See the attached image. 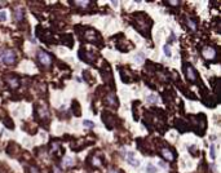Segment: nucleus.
Segmentation results:
<instances>
[{
    "label": "nucleus",
    "mask_w": 221,
    "mask_h": 173,
    "mask_svg": "<svg viewBox=\"0 0 221 173\" xmlns=\"http://www.w3.org/2000/svg\"><path fill=\"white\" fill-rule=\"evenodd\" d=\"M135 61H136L137 63H142V62H144V54H142V53L137 54V56H136V58H135Z\"/></svg>",
    "instance_id": "27"
},
{
    "label": "nucleus",
    "mask_w": 221,
    "mask_h": 173,
    "mask_svg": "<svg viewBox=\"0 0 221 173\" xmlns=\"http://www.w3.org/2000/svg\"><path fill=\"white\" fill-rule=\"evenodd\" d=\"M101 75H102L104 80H105L107 84H110V85L114 84V82H112V74H111V70H110V66H109V65L105 63V66L102 67V69H101Z\"/></svg>",
    "instance_id": "11"
},
{
    "label": "nucleus",
    "mask_w": 221,
    "mask_h": 173,
    "mask_svg": "<svg viewBox=\"0 0 221 173\" xmlns=\"http://www.w3.org/2000/svg\"><path fill=\"white\" fill-rule=\"evenodd\" d=\"M4 4H5L4 2H0V5H4Z\"/></svg>",
    "instance_id": "35"
},
{
    "label": "nucleus",
    "mask_w": 221,
    "mask_h": 173,
    "mask_svg": "<svg viewBox=\"0 0 221 173\" xmlns=\"http://www.w3.org/2000/svg\"><path fill=\"white\" fill-rule=\"evenodd\" d=\"M191 123L194 124V131L199 136H203L204 131H206V125H207V121H206V116L203 114H199L197 116H190Z\"/></svg>",
    "instance_id": "2"
},
{
    "label": "nucleus",
    "mask_w": 221,
    "mask_h": 173,
    "mask_svg": "<svg viewBox=\"0 0 221 173\" xmlns=\"http://www.w3.org/2000/svg\"><path fill=\"white\" fill-rule=\"evenodd\" d=\"M29 172H30V173H40V171H39V168H37V167H30Z\"/></svg>",
    "instance_id": "30"
},
{
    "label": "nucleus",
    "mask_w": 221,
    "mask_h": 173,
    "mask_svg": "<svg viewBox=\"0 0 221 173\" xmlns=\"http://www.w3.org/2000/svg\"><path fill=\"white\" fill-rule=\"evenodd\" d=\"M102 119H104L105 125L109 128V129H112V128L116 125L118 118H116L115 115H112L111 113H104V114H102Z\"/></svg>",
    "instance_id": "9"
},
{
    "label": "nucleus",
    "mask_w": 221,
    "mask_h": 173,
    "mask_svg": "<svg viewBox=\"0 0 221 173\" xmlns=\"http://www.w3.org/2000/svg\"><path fill=\"white\" fill-rule=\"evenodd\" d=\"M89 4H91V2H74V5H77L80 9H87Z\"/></svg>",
    "instance_id": "21"
},
{
    "label": "nucleus",
    "mask_w": 221,
    "mask_h": 173,
    "mask_svg": "<svg viewBox=\"0 0 221 173\" xmlns=\"http://www.w3.org/2000/svg\"><path fill=\"white\" fill-rule=\"evenodd\" d=\"M5 83L9 85L10 89H17L20 87V79H18L16 75H5Z\"/></svg>",
    "instance_id": "13"
},
{
    "label": "nucleus",
    "mask_w": 221,
    "mask_h": 173,
    "mask_svg": "<svg viewBox=\"0 0 221 173\" xmlns=\"http://www.w3.org/2000/svg\"><path fill=\"white\" fill-rule=\"evenodd\" d=\"M37 61H39V63L44 67H49L52 65V57H50V54H48L44 51L37 52Z\"/></svg>",
    "instance_id": "8"
},
{
    "label": "nucleus",
    "mask_w": 221,
    "mask_h": 173,
    "mask_svg": "<svg viewBox=\"0 0 221 173\" xmlns=\"http://www.w3.org/2000/svg\"><path fill=\"white\" fill-rule=\"evenodd\" d=\"M210 155L212 159H216V147H215V145H211L210 147Z\"/></svg>",
    "instance_id": "25"
},
{
    "label": "nucleus",
    "mask_w": 221,
    "mask_h": 173,
    "mask_svg": "<svg viewBox=\"0 0 221 173\" xmlns=\"http://www.w3.org/2000/svg\"><path fill=\"white\" fill-rule=\"evenodd\" d=\"M160 155L167 160V162H173L176 158V154L172 149H168V147H162L160 149Z\"/></svg>",
    "instance_id": "15"
},
{
    "label": "nucleus",
    "mask_w": 221,
    "mask_h": 173,
    "mask_svg": "<svg viewBox=\"0 0 221 173\" xmlns=\"http://www.w3.org/2000/svg\"><path fill=\"white\" fill-rule=\"evenodd\" d=\"M73 107H74V109H77V110H74V114L79 116V115L81 114V113H80V107H79V103L74 101V102H73Z\"/></svg>",
    "instance_id": "24"
},
{
    "label": "nucleus",
    "mask_w": 221,
    "mask_h": 173,
    "mask_svg": "<svg viewBox=\"0 0 221 173\" xmlns=\"http://www.w3.org/2000/svg\"><path fill=\"white\" fill-rule=\"evenodd\" d=\"M146 171H148L149 173H156V168H155V167H154L153 164H148Z\"/></svg>",
    "instance_id": "26"
},
{
    "label": "nucleus",
    "mask_w": 221,
    "mask_h": 173,
    "mask_svg": "<svg viewBox=\"0 0 221 173\" xmlns=\"http://www.w3.org/2000/svg\"><path fill=\"white\" fill-rule=\"evenodd\" d=\"M120 78H122V80L124 83H131V82H133V80L136 79L135 74L132 72L131 70L125 69V67H122L120 69Z\"/></svg>",
    "instance_id": "12"
},
{
    "label": "nucleus",
    "mask_w": 221,
    "mask_h": 173,
    "mask_svg": "<svg viewBox=\"0 0 221 173\" xmlns=\"http://www.w3.org/2000/svg\"><path fill=\"white\" fill-rule=\"evenodd\" d=\"M133 20L136 21V30H138V31H140L141 34H144L145 36H148V34L150 33L151 21H150L144 13L135 14V16H133Z\"/></svg>",
    "instance_id": "1"
},
{
    "label": "nucleus",
    "mask_w": 221,
    "mask_h": 173,
    "mask_svg": "<svg viewBox=\"0 0 221 173\" xmlns=\"http://www.w3.org/2000/svg\"><path fill=\"white\" fill-rule=\"evenodd\" d=\"M52 173H62V172H61V169L58 168V167H53V168H52Z\"/></svg>",
    "instance_id": "33"
},
{
    "label": "nucleus",
    "mask_w": 221,
    "mask_h": 173,
    "mask_svg": "<svg viewBox=\"0 0 221 173\" xmlns=\"http://www.w3.org/2000/svg\"><path fill=\"white\" fill-rule=\"evenodd\" d=\"M0 61L5 65H13L17 61V56L12 49H5V51H2V53H0Z\"/></svg>",
    "instance_id": "3"
},
{
    "label": "nucleus",
    "mask_w": 221,
    "mask_h": 173,
    "mask_svg": "<svg viewBox=\"0 0 221 173\" xmlns=\"http://www.w3.org/2000/svg\"><path fill=\"white\" fill-rule=\"evenodd\" d=\"M202 56L206 61H216L217 58V51L213 47H204L202 49Z\"/></svg>",
    "instance_id": "6"
},
{
    "label": "nucleus",
    "mask_w": 221,
    "mask_h": 173,
    "mask_svg": "<svg viewBox=\"0 0 221 173\" xmlns=\"http://www.w3.org/2000/svg\"><path fill=\"white\" fill-rule=\"evenodd\" d=\"M176 127L180 129V132H186L187 129H189V125L185 123V120H182V119L176 120Z\"/></svg>",
    "instance_id": "19"
},
{
    "label": "nucleus",
    "mask_w": 221,
    "mask_h": 173,
    "mask_svg": "<svg viewBox=\"0 0 221 173\" xmlns=\"http://www.w3.org/2000/svg\"><path fill=\"white\" fill-rule=\"evenodd\" d=\"M83 124H84V127H87V128H93V127H94V124H93L92 121H89V120H84Z\"/></svg>",
    "instance_id": "31"
},
{
    "label": "nucleus",
    "mask_w": 221,
    "mask_h": 173,
    "mask_svg": "<svg viewBox=\"0 0 221 173\" xmlns=\"http://www.w3.org/2000/svg\"><path fill=\"white\" fill-rule=\"evenodd\" d=\"M88 162H89V164L92 167H101L102 165V159H101V155L97 154V152L92 154V155L89 156V159H88Z\"/></svg>",
    "instance_id": "16"
},
{
    "label": "nucleus",
    "mask_w": 221,
    "mask_h": 173,
    "mask_svg": "<svg viewBox=\"0 0 221 173\" xmlns=\"http://www.w3.org/2000/svg\"><path fill=\"white\" fill-rule=\"evenodd\" d=\"M104 102H105V105H107V106H110V107H118L119 106L116 96H115V93H112V92H111V93H107L105 96Z\"/></svg>",
    "instance_id": "14"
},
{
    "label": "nucleus",
    "mask_w": 221,
    "mask_h": 173,
    "mask_svg": "<svg viewBox=\"0 0 221 173\" xmlns=\"http://www.w3.org/2000/svg\"><path fill=\"white\" fill-rule=\"evenodd\" d=\"M83 38H84L87 41L94 43V44H97V43L100 44V43H101L100 34L96 31V30H93V29H85L84 33H83Z\"/></svg>",
    "instance_id": "4"
},
{
    "label": "nucleus",
    "mask_w": 221,
    "mask_h": 173,
    "mask_svg": "<svg viewBox=\"0 0 221 173\" xmlns=\"http://www.w3.org/2000/svg\"><path fill=\"white\" fill-rule=\"evenodd\" d=\"M168 5H172V7H177V5H180V2H177V0H169V2H167Z\"/></svg>",
    "instance_id": "29"
},
{
    "label": "nucleus",
    "mask_w": 221,
    "mask_h": 173,
    "mask_svg": "<svg viewBox=\"0 0 221 173\" xmlns=\"http://www.w3.org/2000/svg\"><path fill=\"white\" fill-rule=\"evenodd\" d=\"M35 116L39 120H48L49 119V111H48L47 106H44V105H37L35 107Z\"/></svg>",
    "instance_id": "7"
},
{
    "label": "nucleus",
    "mask_w": 221,
    "mask_h": 173,
    "mask_svg": "<svg viewBox=\"0 0 221 173\" xmlns=\"http://www.w3.org/2000/svg\"><path fill=\"white\" fill-rule=\"evenodd\" d=\"M79 57L84 61V62L87 63H93L94 61H96V54L94 53H91V52H88V51H84V49H80L79 51Z\"/></svg>",
    "instance_id": "10"
},
{
    "label": "nucleus",
    "mask_w": 221,
    "mask_h": 173,
    "mask_svg": "<svg viewBox=\"0 0 221 173\" xmlns=\"http://www.w3.org/2000/svg\"><path fill=\"white\" fill-rule=\"evenodd\" d=\"M158 101H159V98L155 94H150L148 97V103H150V105H155V103H158Z\"/></svg>",
    "instance_id": "22"
},
{
    "label": "nucleus",
    "mask_w": 221,
    "mask_h": 173,
    "mask_svg": "<svg viewBox=\"0 0 221 173\" xmlns=\"http://www.w3.org/2000/svg\"><path fill=\"white\" fill-rule=\"evenodd\" d=\"M186 27L190 30L191 33H194L195 30H197V23H195V21L194 20H191V18H189V17H186Z\"/></svg>",
    "instance_id": "20"
},
{
    "label": "nucleus",
    "mask_w": 221,
    "mask_h": 173,
    "mask_svg": "<svg viewBox=\"0 0 221 173\" xmlns=\"http://www.w3.org/2000/svg\"><path fill=\"white\" fill-rule=\"evenodd\" d=\"M7 20V13L5 12H0V21H5Z\"/></svg>",
    "instance_id": "32"
},
{
    "label": "nucleus",
    "mask_w": 221,
    "mask_h": 173,
    "mask_svg": "<svg viewBox=\"0 0 221 173\" xmlns=\"http://www.w3.org/2000/svg\"><path fill=\"white\" fill-rule=\"evenodd\" d=\"M163 51H164V54H166L167 57H171V51H169V47H168V45H164Z\"/></svg>",
    "instance_id": "28"
},
{
    "label": "nucleus",
    "mask_w": 221,
    "mask_h": 173,
    "mask_svg": "<svg viewBox=\"0 0 221 173\" xmlns=\"http://www.w3.org/2000/svg\"><path fill=\"white\" fill-rule=\"evenodd\" d=\"M13 16H14V20H16L17 22H20V21L23 20L25 12H23V9H22L21 7H17V8L13 9Z\"/></svg>",
    "instance_id": "17"
},
{
    "label": "nucleus",
    "mask_w": 221,
    "mask_h": 173,
    "mask_svg": "<svg viewBox=\"0 0 221 173\" xmlns=\"http://www.w3.org/2000/svg\"><path fill=\"white\" fill-rule=\"evenodd\" d=\"M74 164H75L74 159H73V158H70V156H67V158L65 159V162H64V165L66 167V168H69V167H73Z\"/></svg>",
    "instance_id": "23"
},
{
    "label": "nucleus",
    "mask_w": 221,
    "mask_h": 173,
    "mask_svg": "<svg viewBox=\"0 0 221 173\" xmlns=\"http://www.w3.org/2000/svg\"><path fill=\"white\" fill-rule=\"evenodd\" d=\"M184 71H185V75H186V79L189 80L190 83H197L199 84V80H198V74L195 71V69L189 65V63H185L184 65Z\"/></svg>",
    "instance_id": "5"
},
{
    "label": "nucleus",
    "mask_w": 221,
    "mask_h": 173,
    "mask_svg": "<svg viewBox=\"0 0 221 173\" xmlns=\"http://www.w3.org/2000/svg\"><path fill=\"white\" fill-rule=\"evenodd\" d=\"M127 162L131 165H133V167H138V165H140L138 159H136V156H135V152H128L127 154Z\"/></svg>",
    "instance_id": "18"
},
{
    "label": "nucleus",
    "mask_w": 221,
    "mask_h": 173,
    "mask_svg": "<svg viewBox=\"0 0 221 173\" xmlns=\"http://www.w3.org/2000/svg\"><path fill=\"white\" fill-rule=\"evenodd\" d=\"M109 173H118L115 169H111V171H109Z\"/></svg>",
    "instance_id": "34"
}]
</instances>
